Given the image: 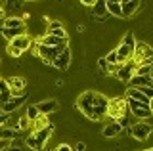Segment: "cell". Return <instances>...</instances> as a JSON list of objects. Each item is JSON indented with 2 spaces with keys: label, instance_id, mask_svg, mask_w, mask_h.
I'll return each mask as SVG.
<instances>
[{
  "label": "cell",
  "instance_id": "cell-31",
  "mask_svg": "<svg viewBox=\"0 0 153 151\" xmlns=\"http://www.w3.org/2000/svg\"><path fill=\"white\" fill-rule=\"evenodd\" d=\"M61 27H63V23H61V21H50V23H48V31L61 29Z\"/></svg>",
  "mask_w": 153,
  "mask_h": 151
},
{
  "label": "cell",
  "instance_id": "cell-24",
  "mask_svg": "<svg viewBox=\"0 0 153 151\" xmlns=\"http://www.w3.org/2000/svg\"><path fill=\"white\" fill-rule=\"evenodd\" d=\"M121 44H124V46H128V48H132V50H134V46H136V38H134L132 33H126V35L123 36Z\"/></svg>",
  "mask_w": 153,
  "mask_h": 151
},
{
  "label": "cell",
  "instance_id": "cell-25",
  "mask_svg": "<svg viewBox=\"0 0 153 151\" xmlns=\"http://www.w3.org/2000/svg\"><path fill=\"white\" fill-rule=\"evenodd\" d=\"M33 124H35V130H40V128H44V126H48L50 122H48V117L40 115V117H38V119H36L35 122H33Z\"/></svg>",
  "mask_w": 153,
  "mask_h": 151
},
{
  "label": "cell",
  "instance_id": "cell-38",
  "mask_svg": "<svg viewBox=\"0 0 153 151\" xmlns=\"http://www.w3.org/2000/svg\"><path fill=\"white\" fill-rule=\"evenodd\" d=\"M149 111H151V115H153V98L149 100Z\"/></svg>",
  "mask_w": 153,
  "mask_h": 151
},
{
  "label": "cell",
  "instance_id": "cell-9",
  "mask_svg": "<svg viewBox=\"0 0 153 151\" xmlns=\"http://www.w3.org/2000/svg\"><path fill=\"white\" fill-rule=\"evenodd\" d=\"M52 132H54V126H52V124H48V126H44V128L33 132V134H35V138H36V141H38V151L44 149V145H46V141L50 140Z\"/></svg>",
  "mask_w": 153,
  "mask_h": 151
},
{
  "label": "cell",
  "instance_id": "cell-21",
  "mask_svg": "<svg viewBox=\"0 0 153 151\" xmlns=\"http://www.w3.org/2000/svg\"><path fill=\"white\" fill-rule=\"evenodd\" d=\"M23 33H25V29H23V31H16V29H6V27H2V29H0V35H2L8 42H12L16 36L23 35Z\"/></svg>",
  "mask_w": 153,
  "mask_h": 151
},
{
  "label": "cell",
  "instance_id": "cell-7",
  "mask_svg": "<svg viewBox=\"0 0 153 151\" xmlns=\"http://www.w3.org/2000/svg\"><path fill=\"white\" fill-rule=\"evenodd\" d=\"M134 73H136V65H134L132 61H126V63H123L121 67H119V71L115 73V77H117L121 82L128 84V81L134 77Z\"/></svg>",
  "mask_w": 153,
  "mask_h": 151
},
{
  "label": "cell",
  "instance_id": "cell-36",
  "mask_svg": "<svg viewBox=\"0 0 153 151\" xmlns=\"http://www.w3.org/2000/svg\"><path fill=\"white\" fill-rule=\"evenodd\" d=\"M94 4H96V0H84V2H82V6H88V8H92Z\"/></svg>",
  "mask_w": 153,
  "mask_h": 151
},
{
  "label": "cell",
  "instance_id": "cell-11",
  "mask_svg": "<svg viewBox=\"0 0 153 151\" xmlns=\"http://www.w3.org/2000/svg\"><path fill=\"white\" fill-rule=\"evenodd\" d=\"M36 109H38V113H40V115L48 117L50 113L57 111V101H56V100H42V101L36 103Z\"/></svg>",
  "mask_w": 153,
  "mask_h": 151
},
{
  "label": "cell",
  "instance_id": "cell-4",
  "mask_svg": "<svg viewBox=\"0 0 153 151\" xmlns=\"http://www.w3.org/2000/svg\"><path fill=\"white\" fill-rule=\"evenodd\" d=\"M128 132H130V136H132L134 140H138V141H146V140L151 136L153 126L149 124V122H146V121H138V122H134L130 128H128Z\"/></svg>",
  "mask_w": 153,
  "mask_h": 151
},
{
  "label": "cell",
  "instance_id": "cell-23",
  "mask_svg": "<svg viewBox=\"0 0 153 151\" xmlns=\"http://www.w3.org/2000/svg\"><path fill=\"white\" fill-rule=\"evenodd\" d=\"M31 124L33 122L27 119V117H19L17 119V126H16V130H29L31 128Z\"/></svg>",
  "mask_w": 153,
  "mask_h": 151
},
{
  "label": "cell",
  "instance_id": "cell-37",
  "mask_svg": "<svg viewBox=\"0 0 153 151\" xmlns=\"http://www.w3.org/2000/svg\"><path fill=\"white\" fill-rule=\"evenodd\" d=\"M10 145V141H4V140H0V151H4Z\"/></svg>",
  "mask_w": 153,
  "mask_h": 151
},
{
  "label": "cell",
  "instance_id": "cell-29",
  "mask_svg": "<svg viewBox=\"0 0 153 151\" xmlns=\"http://www.w3.org/2000/svg\"><path fill=\"white\" fill-rule=\"evenodd\" d=\"M98 67H100V71H102L103 75H107V71H109V63L105 61V58H100V59H98Z\"/></svg>",
  "mask_w": 153,
  "mask_h": 151
},
{
  "label": "cell",
  "instance_id": "cell-13",
  "mask_svg": "<svg viewBox=\"0 0 153 151\" xmlns=\"http://www.w3.org/2000/svg\"><path fill=\"white\" fill-rule=\"evenodd\" d=\"M123 134V126L119 124V122H107V126H103L102 130V136L103 138H117V136Z\"/></svg>",
  "mask_w": 153,
  "mask_h": 151
},
{
  "label": "cell",
  "instance_id": "cell-18",
  "mask_svg": "<svg viewBox=\"0 0 153 151\" xmlns=\"http://www.w3.org/2000/svg\"><path fill=\"white\" fill-rule=\"evenodd\" d=\"M4 27L6 29H16V31H23L25 29V21L17 16H12V17H6L4 19Z\"/></svg>",
  "mask_w": 153,
  "mask_h": 151
},
{
  "label": "cell",
  "instance_id": "cell-16",
  "mask_svg": "<svg viewBox=\"0 0 153 151\" xmlns=\"http://www.w3.org/2000/svg\"><path fill=\"white\" fill-rule=\"evenodd\" d=\"M92 13L98 17L100 21H105L109 17L107 13V6H105V0H96V4L92 6Z\"/></svg>",
  "mask_w": 153,
  "mask_h": 151
},
{
  "label": "cell",
  "instance_id": "cell-22",
  "mask_svg": "<svg viewBox=\"0 0 153 151\" xmlns=\"http://www.w3.org/2000/svg\"><path fill=\"white\" fill-rule=\"evenodd\" d=\"M25 117H27V119L31 121V122H35L38 117H40V113H38V109H36V103H35V105H27V113H25Z\"/></svg>",
  "mask_w": 153,
  "mask_h": 151
},
{
  "label": "cell",
  "instance_id": "cell-34",
  "mask_svg": "<svg viewBox=\"0 0 153 151\" xmlns=\"http://www.w3.org/2000/svg\"><path fill=\"white\" fill-rule=\"evenodd\" d=\"M75 149H76V151H86V144H84V141H76Z\"/></svg>",
  "mask_w": 153,
  "mask_h": 151
},
{
  "label": "cell",
  "instance_id": "cell-41",
  "mask_svg": "<svg viewBox=\"0 0 153 151\" xmlns=\"http://www.w3.org/2000/svg\"><path fill=\"white\" fill-rule=\"evenodd\" d=\"M143 151H153V147H149V149H143Z\"/></svg>",
  "mask_w": 153,
  "mask_h": 151
},
{
  "label": "cell",
  "instance_id": "cell-39",
  "mask_svg": "<svg viewBox=\"0 0 153 151\" xmlns=\"http://www.w3.org/2000/svg\"><path fill=\"white\" fill-rule=\"evenodd\" d=\"M149 78H151V84H153V63H151V73H149Z\"/></svg>",
  "mask_w": 153,
  "mask_h": 151
},
{
  "label": "cell",
  "instance_id": "cell-28",
  "mask_svg": "<svg viewBox=\"0 0 153 151\" xmlns=\"http://www.w3.org/2000/svg\"><path fill=\"white\" fill-rule=\"evenodd\" d=\"M6 52H8V56H10V58H21V54H23V52H19L17 48H13V46H6Z\"/></svg>",
  "mask_w": 153,
  "mask_h": 151
},
{
  "label": "cell",
  "instance_id": "cell-32",
  "mask_svg": "<svg viewBox=\"0 0 153 151\" xmlns=\"http://www.w3.org/2000/svg\"><path fill=\"white\" fill-rule=\"evenodd\" d=\"M56 151H73V147H71L69 144H59V145L56 147Z\"/></svg>",
  "mask_w": 153,
  "mask_h": 151
},
{
  "label": "cell",
  "instance_id": "cell-3",
  "mask_svg": "<svg viewBox=\"0 0 153 151\" xmlns=\"http://www.w3.org/2000/svg\"><path fill=\"white\" fill-rule=\"evenodd\" d=\"M126 111H128V107H126V101H124V98H113V100H109L107 117L115 119V122H119L121 119H124Z\"/></svg>",
  "mask_w": 153,
  "mask_h": 151
},
{
  "label": "cell",
  "instance_id": "cell-33",
  "mask_svg": "<svg viewBox=\"0 0 153 151\" xmlns=\"http://www.w3.org/2000/svg\"><path fill=\"white\" fill-rule=\"evenodd\" d=\"M8 121H10V115H0V128H2V126H6L8 124Z\"/></svg>",
  "mask_w": 153,
  "mask_h": 151
},
{
  "label": "cell",
  "instance_id": "cell-26",
  "mask_svg": "<svg viewBox=\"0 0 153 151\" xmlns=\"http://www.w3.org/2000/svg\"><path fill=\"white\" fill-rule=\"evenodd\" d=\"M151 73V65H140V67H136V73L134 75H140V77H149Z\"/></svg>",
  "mask_w": 153,
  "mask_h": 151
},
{
  "label": "cell",
  "instance_id": "cell-2",
  "mask_svg": "<svg viewBox=\"0 0 153 151\" xmlns=\"http://www.w3.org/2000/svg\"><path fill=\"white\" fill-rule=\"evenodd\" d=\"M130 61L136 67H140V65H151L153 63V48L149 44H146V42H136Z\"/></svg>",
  "mask_w": 153,
  "mask_h": 151
},
{
  "label": "cell",
  "instance_id": "cell-40",
  "mask_svg": "<svg viewBox=\"0 0 153 151\" xmlns=\"http://www.w3.org/2000/svg\"><path fill=\"white\" fill-rule=\"evenodd\" d=\"M0 17H4V10H2V6H0Z\"/></svg>",
  "mask_w": 153,
  "mask_h": 151
},
{
  "label": "cell",
  "instance_id": "cell-5",
  "mask_svg": "<svg viewBox=\"0 0 153 151\" xmlns=\"http://www.w3.org/2000/svg\"><path fill=\"white\" fill-rule=\"evenodd\" d=\"M124 101H126L128 111H130L138 121H146V119H149V117H153L151 111H149V105H146V103L134 101V100H130V98H124Z\"/></svg>",
  "mask_w": 153,
  "mask_h": 151
},
{
  "label": "cell",
  "instance_id": "cell-15",
  "mask_svg": "<svg viewBox=\"0 0 153 151\" xmlns=\"http://www.w3.org/2000/svg\"><path fill=\"white\" fill-rule=\"evenodd\" d=\"M153 88L151 78L149 77H140V75H134V77L128 81V88Z\"/></svg>",
  "mask_w": 153,
  "mask_h": 151
},
{
  "label": "cell",
  "instance_id": "cell-19",
  "mask_svg": "<svg viewBox=\"0 0 153 151\" xmlns=\"http://www.w3.org/2000/svg\"><path fill=\"white\" fill-rule=\"evenodd\" d=\"M105 6H107V13H109V16L123 17V8H121V2H117V0H109V2H105Z\"/></svg>",
  "mask_w": 153,
  "mask_h": 151
},
{
  "label": "cell",
  "instance_id": "cell-1",
  "mask_svg": "<svg viewBox=\"0 0 153 151\" xmlns=\"http://www.w3.org/2000/svg\"><path fill=\"white\" fill-rule=\"evenodd\" d=\"M76 109L90 121H103L105 117H107L109 98L103 96V94H100V92L86 90V92L80 94L79 100H76Z\"/></svg>",
  "mask_w": 153,
  "mask_h": 151
},
{
  "label": "cell",
  "instance_id": "cell-42",
  "mask_svg": "<svg viewBox=\"0 0 153 151\" xmlns=\"http://www.w3.org/2000/svg\"><path fill=\"white\" fill-rule=\"evenodd\" d=\"M0 78H2V77H0Z\"/></svg>",
  "mask_w": 153,
  "mask_h": 151
},
{
  "label": "cell",
  "instance_id": "cell-8",
  "mask_svg": "<svg viewBox=\"0 0 153 151\" xmlns=\"http://www.w3.org/2000/svg\"><path fill=\"white\" fill-rule=\"evenodd\" d=\"M52 65H54L56 69H59V71H67V69H69V65H71V50L65 48L61 54H57L56 59L52 61Z\"/></svg>",
  "mask_w": 153,
  "mask_h": 151
},
{
  "label": "cell",
  "instance_id": "cell-17",
  "mask_svg": "<svg viewBox=\"0 0 153 151\" xmlns=\"http://www.w3.org/2000/svg\"><path fill=\"white\" fill-rule=\"evenodd\" d=\"M23 101H25V96H21V98H12L10 101H6V103L2 105V113H4V115H12L13 111L19 109V105H21Z\"/></svg>",
  "mask_w": 153,
  "mask_h": 151
},
{
  "label": "cell",
  "instance_id": "cell-30",
  "mask_svg": "<svg viewBox=\"0 0 153 151\" xmlns=\"http://www.w3.org/2000/svg\"><path fill=\"white\" fill-rule=\"evenodd\" d=\"M105 61H107L109 65H119V61H117V54H115V50H113V52H109V54L105 56Z\"/></svg>",
  "mask_w": 153,
  "mask_h": 151
},
{
  "label": "cell",
  "instance_id": "cell-35",
  "mask_svg": "<svg viewBox=\"0 0 153 151\" xmlns=\"http://www.w3.org/2000/svg\"><path fill=\"white\" fill-rule=\"evenodd\" d=\"M4 151H21V149H19V147H17V145H16V144H13V145H8V147H6V149H4Z\"/></svg>",
  "mask_w": 153,
  "mask_h": 151
},
{
  "label": "cell",
  "instance_id": "cell-20",
  "mask_svg": "<svg viewBox=\"0 0 153 151\" xmlns=\"http://www.w3.org/2000/svg\"><path fill=\"white\" fill-rule=\"evenodd\" d=\"M16 138H17V136H16V128H12V126H2V128H0V140L12 141Z\"/></svg>",
  "mask_w": 153,
  "mask_h": 151
},
{
  "label": "cell",
  "instance_id": "cell-27",
  "mask_svg": "<svg viewBox=\"0 0 153 151\" xmlns=\"http://www.w3.org/2000/svg\"><path fill=\"white\" fill-rule=\"evenodd\" d=\"M25 144H27L31 149H36V151H38V141H36V138H35V134L27 136V138H25Z\"/></svg>",
  "mask_w": 153,
  "mask_h": 151
},
{
  "label": "cell",
  "instance_id": "cell-6",
  "mask_svg": "<svg viewBox=\"0 0 153 151\" xmlns=\"http://www.w3.org/2000/svg\"><path fill=\"white\" fill-rule=\"evenodd\" d=\"M65 48H69V44H61V46H57V48H50V46H42L40 42H38V50H36V56L40 58L44 63H48V65H52V61L56 59V56L57 54H61Z\"/></svg>",
  "mask_w": 153,
  "mask_h": 151
},
{
  "label": "cell",
  "instance_id": "cell-12",
  "mask_svg": "<svg viewBox=\"0 0 153 151\" xmlns=\"http://www.w3.org/2000/svg\"><path fill=\"white\" fill-rule=\"evenodd\" d=\"M8 81V86H10V92H25V86H27V81L23 77H17V75H13V77L6 78Z\"/></svg>",
  "mask_w": 153,
  "mask_h": 151
},
{
  "label": "cell",
  "instance_id": "cell-10",
  "mask_svg": "<svg viewBox=\"0 0 153 151\" xmlns=\"http://www.w3.org/2000/svg\"><path fill=\"white\" fill-rule=\"evenodd\" d=\"M31 42H33V38L27 35V33H23V35L16 36V38H13L12 42H10V46L17 48L19 52H25V50H29V48H31Z\"/></svg>",
  "mask_w": 153,
  "mask_h": 151
},
{
  "label": "cell",
  "instance_id": "cell-14",
  "mask_svg": "<svg viewBox=\"0 0 153 151\" xmlns=\"http://www.w3.org/2000/svg\"><path fill=\"white\" fill-rule=\"evenodd\" d=\"M121 8H123V17H130V16H134V13H138V10H140V2H136V0H123Z\"/></svg>",
  "mask_w": 153,
  "mask_h": 151
}]
</instances>
